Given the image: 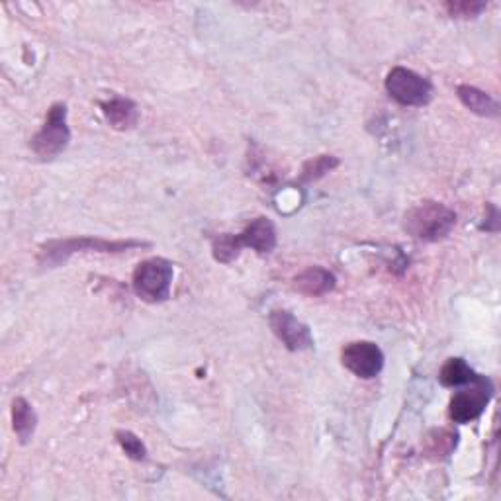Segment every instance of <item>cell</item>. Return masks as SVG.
<instances>
[{
	"mask_svg": "<svg viewBox=\"0 0 501 501\" xmlns=\"http://www.w3.org/2000/svg\"><path fill=\"white\" fill-rule=\"evenodd\" d=\"M454 226H457L454 209L435 200L419 202L407 209L404 216V229L412 237L429 243L447 239Z\"/></svg>",
	"mask_w": 501,
	"mask_h": 501,
	"instance_id": "cell-1",
	"label": "cell"
},
{
	"mask_svg": "<svg viewBox=\"0 0 501 501\" xmlns=\"http://www.w3.org/2000/svg\"><path fill=\"white\" fill-rule=\"evenodd\" d=\"M137 247H149V243L125 239V241H108L100 237H71V239H55L42 245L40 263L43 266H60L69 261L77 253H125Z\"/></svg>",
	"mask_w": 501,
	"mask_h": 501,
	"instance_id": "cell-2",
	"label": "cell"
},
{
	"mask_svg": "<svg viewBox=\"0 0 501 501\" xmlns=\"http://www.w3.org/2000/svg\"><path fill=\"white\" fill-rule=\"evenodd\" d=\"M172 278V264L165 259L155 257L135 266L132 286L137 298H142L147 304H161V302H167L171 298Z\"/></svg>",
	"mask_w": 501,
	"mask_h": 501,
	"instance_id": "cell-3",
	"label": "cell"
},
{
	"mask_svg": "<svg viewBox=\"0 0 501 501\" xmlns=\"http://www.w3.org/2000/svg\"><path fill=\"white\" fill-rule=\"evenodd\" d=\"M494 395V384L489 378L476 375V378L462 386L460 392L452 395L449 404V417L454 423H470L480 417Z\"/></svg>",
	"mask_w": 501,
	"mask_h": 501,
	"instance_id": "cell-4",
	"label": "cell"
},
{
	"mask_svg": "<svg viewBox=\"0 0 501 501\" xmlns=\"http://www.w3.org/2000/svg\"><path fill=\"white\" fill-rule=\"evenodd\" d=\"M71 142V130L67 125V107L65 104H53L48 112L42 130L32 137V151L42 159H53L67 149Z\"/></svg>",
	"mask_w": 501,
	"mask_h": 501,
	"instance_id": "cell-5",
	"label": "cell"
},
{
	"mask_svg": "<svg viewBox=\"0 0 501 501\" xmlns=\"http://www.w3.org/2000/svg\"><path fill=\"white\" fill-rule=\"evenodd\" d=\"M388 95L402 107H425L433 98V85L412 69L394 67L386 77Z\"/></svg>",
	"mask_w": 501,
	"mask_h": 501,
	"instance_id": "cell-6",
	"label": "cell"
},
{
	"mask_svg": "<svg viewBox=\"0 0 501 501\" xmlns=\"http://www.w3.org/2000/svg\"><path fill=\"white\" fill-rule=\"evenodd\" d=\"M341 360L347 370H351L355 376L363 380L376 378L384 368L382 348L372 341H355L345 345Z\"/></svg>",
	"mask_w": 501,
	"mask_h": 501,
	"instance_id": "cell-7",
	"label": "cell"
},
{
	"mask_svg": "<svg viewBox=\"0 0 501 501\" xmlns=\"http://www.w3.org/2000/svg\"><path fill=\"white\" fill-rule=\"evenodd\" d=\"M271 329L278 337L288 351L298 353V351H308L313 347V337L306 323H302L298 318H294L290 311L276 310L271 313L269 318Z\"/></svg>",
	"mask_w": 501,
	"mask_h": 501,
	"instance_id": "cell-8",
	"label": "cell"
},
{
	"mask_svg": "<svg viewBox=\"0 0 501 501\" xmlns=\"http://www.w3.org/2000/svg\"><path fill=\"white\" fill-rule=\"evenodd\" d=\"M239 236L241 247H249L259 255H269L276 249V227L269 218H255Z\"/></svg>",
	"mask_w": 501,
	"mask_h": 501,
	"instance_id": "cell-9",
	"label": "cell"
},
{
	"mask_svg": "<svg viewBox=\"0 0 501 501\" xmlns=\"http://www.w3.org/2000/svg\"><path fill=\"white\" fill-rule=\"evenodd\" d=\"M337 286V278L331 271L323 269V266H310L304 273H300L294 278V288L300 294L308 298H320L333 292Z\"/></svg>",
	"mask_w": 501,
	"mask_h": 501,
	"instance_id": "cell-10",
	"label": "cell"
},
{
	"mask_svg": "<svg viewBox=\"0 0 501 501\" xmlns=\"http://www.w3.org/2000/svg\"><path fill=\"white\" fill-rule=\"evenodd\" d=\"M104 118L118 132H125L132 130V127L137 125L139 122V110L137 104L130 98H122V97H114L107 102L100 104Z\"/></svg>",
	"mask_w": 501,
	"mask_h": 501,
	"instance_id": "cell-11",
	"label": "cell"
},
{
	"mask_svg": "<svg viewBox=\"0 0 501 501\" xmlns=\"http://www.w3.org/2000/svg\"><path fill=\"white\" fill-rule=\"evenodd\" d=\"M457 92L464 107L476 116H482V118H497L499 116V104L487 92L470 85H460Z\"/></svg>",
	"mask_w": 501,
	"mask_h": 501,
	"instance_id": "cell-12",
	"label": "cell"
},
{
	"mask_svg": "<svg viewBox=\"0 0 501 501\" xmlns=\"http://www.w3.org/2000/svg\"><path fill=\"white\" fill-rule=\"evenodd\" d=\"M13 427L22 445H26V442L33 437V433H36L38 415L33 412L30 402L24 398H16L13 402Z\"/></svg>",
	"mask_w": 501,
	"mask_h": 501,
	"instance_id": "cell-13",
	"label": "cell"
},
{
	"mask_svg": "<svg viewBox=\"0 0 501 501\" xmlns=\"http://www.w3.org/2000/svg\"><path fill=\"white\" fill-rule=\"evenodd\" d=\"M476 378V372L464 358H449L439 372V380L447 388H462Z\"/></svg>",
	"mask_w": 501,
	"mask_h": 501,
	"instance_id": "cell-14",
	"label": "cell"
},
{
	"mask_svg": "<svg viewBox=\"0 0 501 501\" xmlns=\"http://www.w3.org/2000/svg\"><path fill=\"white\" fill-rule=\"evenodd\" d=\"M241 243L239 236H233V233H221V236L214 237L212 241V253L214 259L221 264H229L236 261L241 255Z\"/></svg>",
	"mask_w": 501,
	"mask_h": 501,
	"instance_id": "cell-15",
	"label": "cell"
},
{
	"mask_svg": "<svg viewBox=\"0 0 501 501\" xmlns=\"http://www.w3.org/2000/svg\"><path fill=\"white\" fill-rule=\"evenodd\" d=\"M457 439L459 435L452 433L449 429H435L433 433L427 437V452L435 459L449 457L452 449H457Z\"/></svg>",
	"mask_w": 501,
	"mask_h": 501,
	"instance_id": "cell-16",
	"label": "cell"
},
{
	"mask_svg": "<svg viewBox=\"0 0 501 501\" xmlns=\"http://www.w3.org/2000/svg\"><path fill=\"white\" fill-rule=\"evenodd\" d=\"M339 167V159L333 155H320L316 159L308 161L304 169H302V182H313L320 181L325 174Z\"/></svg>",
	"mask_w": 501,
	"mask_h": 501,
	"instance_id": "cell-17",
	"label": "cell"
},
{
	"mask_svg": "<svg viewBox=\"0 0 501 501\" xmlns=\"http://www.w3.org/2000/svg\"><path fill=\"white\" fill-rule=\"evenodd\" d=\"M486 8L487 5L480 3V0H452V3L445 5L449 16L454 20H474L480 16Z\"/></svg>",
	"mask_w": 501,
	"mask_h": 501,
	"instance_id": "cell-18",
	"label": "cell"
},
{
	"mask_svg": "<svg viewBox=\"0 0 501 501\" xmlns=\"http://www.w3.org/2000/svg\"><path fill=\"white\" fill-rule=\"evenodd\" d=\"M116 441L122 447V450L130 457L132 460L142 462L147 459V449L144 445V441L137 435H134L132 431H116Z\"/></svg>",
	"mask_w": 501,
	"mask_h": 501,
	"instance_id": "cell-19",
	"label": "cell"
}]
</instances>
